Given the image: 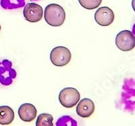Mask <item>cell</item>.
Wrapping results in <instances>:
<instances>
[{"instance_id":"8fae6325","label":"cell","mask_w":135,"mask_h":126,"mask_svg":"<svg viewBox=\"0 0 135 126\" xmlns=\"http://www.w3.org/2000/svg\"><path fill=\"white\" fill-rule=\"evenodd\" d=\"M78 2L85 9H93L99 6L102 0H78Z\"/></svg>"},{"instance_id":"3957f363","label":"cell","mask_w":135,"mask_h":126,"mask_svg":"<svg viewBox=\"0 0 135 126\" xmlns=\"http://www.w3.org/2000/svg\"><path fill=\"white\" fill-rule=\"evenodd\" d=\"M80 93L74 88H65L59 94V100L66 108H72L80 100Z\"/></svg>"},{"instance_id":"9c48e42d","label":"cell","mask_w":135,"mask_h":126,"mask_svg":"<svg viewBox=\"0 0 135 126\" xmlns=\"http://www.w3.org/2000/svg\"><path fill=\"white\" fill-rule=\"evenodd\" d=\"M14 119L13 109L8 106L0 107V124L9 125L12 123Z\"/></svg>"},{"instance_id":"52a82bcc","label":"cell","mask_w":135,"mask_h":126,"mask_svg":"<svg viewBox=\"0 0 135 126\" xmlns=\"http://www.w3.org/2000/svg\"><path fill=\"white\" fill-rule=\"evenodd\" d=\"M95 104L89 98H83L76 107V113L80 117L87 118L91 117L95 111Z\"/></svg>"},{"instance_id":"5b68a950","label":"cell","mask_w":135,"mask_h":126,"mask_svg":"<svg viewBox=\"0 0 135 126\" xmlns=\"http://www.w3.org/2000/svg\"><path fill=\"white\" fill-rule=\"evenodd\" d=\"M43 10L41 6L35 3H28L23 10V15L27 21L35 23L40 21L43 18Z\"/></svg>"},{"instance_id":"7c38bea8","label":"cell","mask_w":135,"mask_h":126,"mask_svg":"<svg viewBox=\"0 0 135 126\" xmlns=\"http://www.w3.org/2000/svg\"><path fill=\"white\" fill-rule=\"evenodd\" d=\"M132 6L133 8L134 11L135 12V0H132Z\"/></svg>"},{"instance_id":"ba28073f","label":"cell","mask_w":135,"mask_h":126,"mask_svg":"<svg viewBox=\"0 0 135 126\" xmlns=\"http://www.w3.org/2000/svg\"><path fill=\"white\" fill-rule=\"evenodd\" d=\"M37 109L30 103L22 104L19 107L18 115L21 120L25 122H32L37 117Z\"/></svg>"},{"instance_id":"277c9868","label":"cell","mask_w":135,"mask_h":126,"mask_svg":"<svg viewBox=\"0 0 135 126\" xmlns=\"http://www.w3.org/2000/svg\"><path fill=\"white\" fill-rule=\"evenodd\" d=\"M115 45L122 51H130L135 47V37L131 31H122L117 34Z\"/></svg>"},{"instance_id":"30bf717a","label":"cell","mask_w":135,"mask_h":126,"mask_svg":"<svg viewBox=\"0 0 135 126\" xmlns=\"http://www.w3.org/2000/svg\"><path fill=\"white\" fill-rule=\"evenodd\" d=\"M54 117L48 113H42L38 116L36 122L37 126H51L54 125L53 123Z\"/></svg>"},{"instance_id":"4fadbf2b","label":"cell","mask_w":135,"mask_h":126,"mask_svg":"<svg viewBox=\"0 0 135 126\" xmlns=\"http://www.w3.org/2000/svg\"><path fill=\"white\" fill-rule=\"evenodd\" d=\"M0 30H1V25H0Z\"/></svg>"},{"instance_id":"6da1fadb","label":"cell","mask_w":135,"mask_h":126,"mask_svg":"<svg viewBox=\"0 0 135 126\" xmlns=\"http://www.w3.org/2000/svg\"><path fill=\"white\" fill-rule=\"evenodd\" d=\"M45 20L51 26H60L66 19V12L61 6L56 3L48 5L45 9Z\"/></svg>"},{"instance_id":"8992f818","label":"cell","mask_w":135,"mask_h":126,"mask_svg":"<svg viewBox=\"0 0 135 126\" xmlns=\"http://www.w3.org/2000/svg\"><path fill=\"white\" fill-rule=\"evenodd\" d=\"M114 13L108 7L99 8L95 14V20L100 26H108L113 23L114 20Z\"/></svg>"},{"instance_id":"7a4b0ae2","label":"cell","mask_w":135,"mask_h":126,"mask_svg":"<svg viewBox=\"0 0 135 126\" xmlns=\"http://www.w3.org/2000/svg\"><path fill=\"white\" fill-rule=\"evenodd\" d=\"M72 55L70 50L65 47H57L50 53L51 62L57 67L65 66L70 62Z\"/></svg>"}]
</instances>
